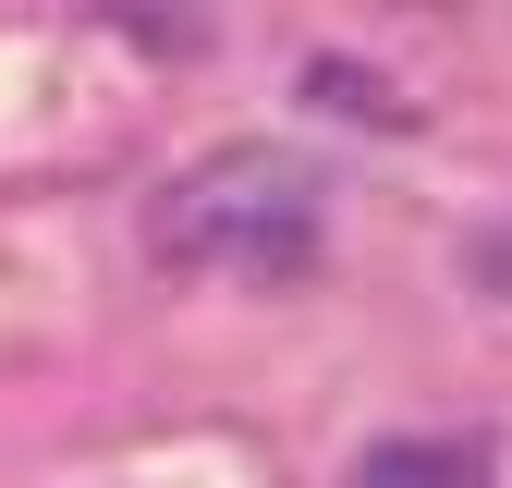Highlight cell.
<instances>
[{"label": "cell", "instance_id": "6da1fadb", "mask_svg": "<svg viewBox=\"0 0 512 488\" xmlns=\"http://www.w3.org/2000/svg\"><path fill=\"white\" fill-rule=\"evenodd\" d=\"M147 244L171 269H305L317 257V171L281 147H220L159 183Z\"/></svg>", "mask_w": 512, "mask_h": 488}, {"label": "cell", "instance_id": "7a4b0ae2", "mask_svg": "<svg viewBox=\"0 0 512 488\" xmlns=\"http://www.w3.org/2000/svg\"><path fill=\"white\" fill-rule=\"evenodd\" d=\"M354 488H488V440H378Z\"/></svg>", "mask_w": 512, "mask_h": 488}, {"label": "cell", "instance_id": "3957f363", "mask_svg": "<svg viewBox=\"0 0 512 488\" xmlns=\"http://www.w3.org/2000/svg\"><path fill=\"white\" fill-rule=\"evenodd\" d=\"M305 86H317V98H330V110H354V122H403V98H391V86H366V74H354V61H317V74H305Z\"/></svg>", "mask_w": 512, "mask_h": 488}, {"label": "cell", "instance_id": "277c9868", "mask_svg": "<svg viewBox=\"0 0 512 488\" xmlns=\"http://www.w3.org/2000/svg\"><path fill=\"white\" fill-rule=\"evenodd\" d=\"M464 269H476L488 293H512V220H500V232H476V257H464Z\"/></svg>", "mask_w": 512, "mask_h": 488}]
</instances>
